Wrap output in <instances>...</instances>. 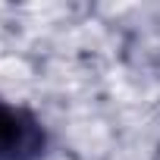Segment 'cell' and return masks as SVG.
I'll use <instances>...</instances> for the list:
<instances>
[{"label": "cell", "instance_id": "6da1fadb", "mask_svg": "<svg viewBox=\"0 0 160 160\" xmlns=\"http://www.w3.org/2000/svg\"><path fill=\"white\" fill-rule=\"evenodd\" d=\"M44 148L38 122L0 101V160H35Z\"/></svg>", "mask_w": 160, "mask_h": 160}]
</instances>
